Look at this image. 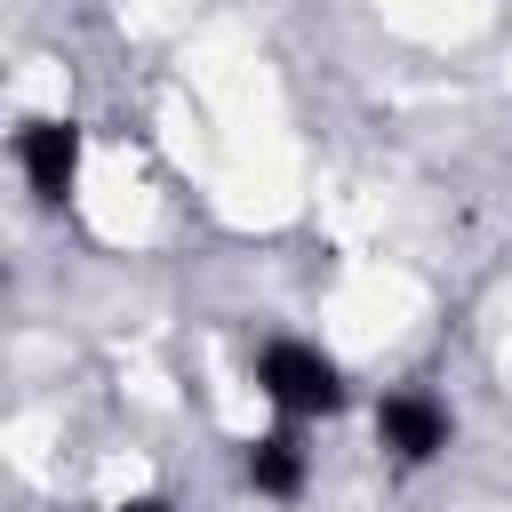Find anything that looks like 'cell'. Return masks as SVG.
I'll return each instance as SVG.
<instances>
[{"instance_id": "5", "label": "cell", "mask_w": 512, "mask_h": 512, "mask_svg": "<svg viewBox=\"0 0 512 512\" xmlns=\"http://www.w3.org/2000/svg\"><path fill=\"white\" fill-rule=\"evenodd\" d=\"M112 512H168L160 496H128V504H112Z\"/></svg>"}, {"instance_id": "1", "label": "cell", "mask_w": 512, "mask_h": 512, "mask_svg": "<svg viewBox=\"0 0 512 512\" xmlns=\"http://www.w3.org/2000/svg\"><path fill=\"white\" fill-rule=\"evenodd\" d=\"M256 384H264V400L288 408V416H336V408H344L336 360L312 352V344H296V336H280V344L256 352Z\"/></svg>"}, {"instance_id": "2", "label": "cell", "mask_w": 512, "mask_h": 512, "mask_svg": "<svg viewBox=\"0 0 512 512\" xmlns=\"http://www.w3.org/2000/svg\"><path fill=\"white\" fill-rule=\"evenodd\" d=\"M448 408L432 400V392H392L384 408H376V440L400 456V464H432L440 448H448Z\"/></svg>"}, {"instance_id": "4", "label": "cell", "mask_w": 512, "mask_h": 512, "mask_svg": "<svg viewBox=\"0 0 512 512\" xmlns=\"http://www.w3.org/2000/svg\"><path fill=\"white\" fill-rule=\"evenodd\" d=\"M248 480H256V496H296L304 488V440L296 432H264L248 448Z\"/></svg>"}, {"instance_id": "3", "label": "cell", "mask_w": 512, "mask_h": 512, "mask_svg": "<svg viewBox=\"0 0 512 512\" xmlns=\"http://www.w3.org/2000/svg\"><path fill=\"white\" fill-rule=\"evenodd\" d=\"M16 160H24V184H32V200H64L72 192V176H80V128L72 120H32L24 136H16Z\"/></svg>"}]
</instances>
